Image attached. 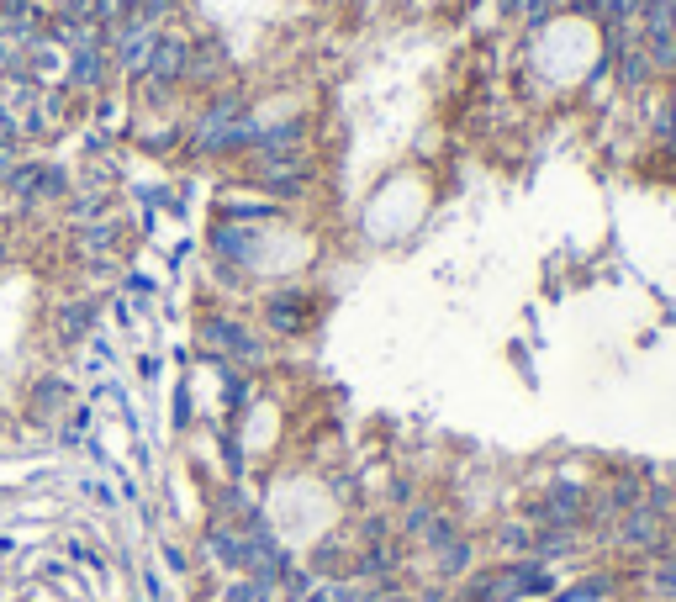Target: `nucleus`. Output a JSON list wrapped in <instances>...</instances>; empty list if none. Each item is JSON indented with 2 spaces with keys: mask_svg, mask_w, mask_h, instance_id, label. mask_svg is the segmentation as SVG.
<instances>
[{
  "mask_svg": "<svg viewBox=\"0 0 676 602\" xmlns=\"http://www.w3.org/2000/svg\"><path fill=\"white\" fill-rule=\"evenodd\" d=\"M222 602H270V587H265V581H254V576H238Z\"/></svg>",
  "mask_w": 676,
  "mask_h": 602,
  "instance_id": "f8f14e48",
  "label": "nucleus"
},
{
  "mask_svg": "<svg viewBox=\"0 0 676 602\" xmlns=\"http://www.w3.org/2000/svg\"><path fill=\"white\" fill-rule=\"evenodd\" d=\"M650 592L661 602H676V555H661V566L650 571Z\"/></svg>",
  "mask_w": 676,
  "mask_h": 602,
  "instance_id": "9b49d317",
  "label": "nucleus"
},
{
  "mask_svg": "<svg viewBox=\"0 0 676 602\" xmlns=\"http://www.w3.org/2000/svg\"><path fill=\"white\" fill-rule=\"evenodd\" d=\"M90 497H96V502H106V507L117 502V497H111V486H101V481H90Z\"/></svg>",
  "mask_w": 676,
  "mask_h": 602,
  "instance_id": "dca6fc26",
  "label": "nucleus"
},
{
  "mask_svg": "<svg viewBox=\"0 0 676 602\" xmlns=\"http://www.w3.org/2000/svg\"><path fill=\"white\" fill-rule=\"evenodd\" d=\"M6 259H11V249H6V243H0V265H6Z\"/></svg>",
  "mask_w": 676,
  "mask_h": 602,
  "instance_id": "a211bd4d",
  "label": "nucleus"
},
{
  "mask_svg": "<svg viewBox=\"0 0 676 602\" xmlns=\"http://www.w3.org/2000/svg\"><path fill=\"white\" fill-rule=\"evenodd\" d=\"M185 59H191V48L180 43V37H164L159 48H148V59H143V74L154 85H175V80H185Z\"/></svg>",
  "mask_w": 676,
  "mask_h": 602,
  "instance_id": "423d86ee",
  "label": "nucleus"
},
{
  "mask_svg": "<svg viewBox=\"0 0 676 602\" xmlns=\"http://www.w3.org/2000/svg\"><path fill=\"white\" fill-rule=\"evenodd\" d=\"M534 523H523V518H513V523H502L497 529V550L507 555V560H534Z\"/></svg>",
  "mask_w": 676,
  "mask_h": 602,
  "instance_id": "9d476101",
  "label": "nucleus"
},
{
  "mask_svg": "<svg viewBox=\"0 0 676 602\" xmlns=\"http://www.w3.org/2000/svg\"><path fill=\"white\" fill-rule=\"evenodd\" d=\"M106 212V201L101 196H80V201H69V222H90V217H101Z\"/></svg>",
  "mask_w": 676,
  "mask_h": 602,
  "instance_id": "4468645a",
  "label": "nucleus"
},
{
  "mask_svg": "<svg viewBox=\"0 0 676 602\" xmlns=\"http://www.w3.org/2000/svg\"><path fill=\"white\" fill-rule=\"evenodd\" d=\"M523 523H534V529H581L587 523V486L555 481L550 492L523 502Z\"/></svg>",
  "mask_w": 676,
  "mask_h": 602,
  "instance_id": "f03ea898",
  "label": "nucleus"
},
{
  "mask_svg": "<svg viewBox=\"0 0 676 602\" xmlns=\"http://www.w3.org/2000/svg\"><path fill=\"white\" fill-rule=\"evenodd\" d=\"M434 571L444 581H465L476 571V539L471 534H460V539H449L444 550H434Z\"/></svg>",
  "mask_w": 676,
  "mask_h": 602,
  "instance_id": "6e6552de",
  "label": "nucleus"
},
{
  "mask_svg": "<svg viewBox=\"0 0 676 602\" xmlns=\"http://www.w3.org/2000/svg\"><path fill=\"white\" fill-rule=\"evenodd\" d=\"M206 338H212L217 349H228L233 360H243V365H259L265 360V344L238 323V317H206Z\"/></svg>",
  "mask_w": 676,
  "mask_h": 602,
  "instance_id": "39448f33",
  "label": "nucleus"
},
{
  "mask_svg": "<svg viewBox=\"0 0 676 602\" xmlns=\"http://www.w3.org/2000/svg\"><path fill=\"white\" fill-rule=\"evenodd\" d=\"M317 312H323V301H317L307 286H291V291H275L265 301V328L280 333V338H302L317 323Z\"/></svg>",
  "mask_w": 676,
  "mask_h": 602,
  "instance_id": "20e7f679",
  "label": "nucleus"
},
{
  "mask_svg": "<svg viewBox=\"0 0 676 602\" xmlns=\"http://www.w3.org/2000/svg\"><path fill=\"white\" fill-rule=\"evenodd\" d=\"M254 243H259V233L254 228H243V222H217L212 228V249H217V259H233V265H254Z\"/></svg>",
  "mask_w": 676,
  "mask_h": 602,
  "instance_id": "0eeeda50",
  "label": "nucleus"
},
{
  "mask_svg": "<svg viewBox=\"0 0 676 602\" xmlns=\"http://www.w3.org/2000/svg\"><path fill=\"white\" fill-rule=\"evenodd\" d=\"M249 175L265 185V191L275 201H296V196H307L312 191V180H317V164L307 148H254V164H249Z\"/></svg>",
  "mask_w": 676,
  "mask_h": 602,
  "instance_id": "f257e3e1",
  "label": "nucleus"
},
{
  "mask_svg": "<svg viewBox=\"0 0 676 602\" xmlns=\"http://www.w3.org/2000/svg\"><path fill=\"white\" fill-rule=\"evenodd\" d=\"M671 523L676 518H666L661 507L640 502L634 513L618 518V529L608 539L618 544V550H629V555H671Z\"/></svg>",
  "mask_w": 676,
  "mask_h": 602,
  "instance_id": "7ed1b4c3",
  "label": "nucleus"
},
{
  "mask_svg": "<svg viewBox=\"0 0 676 602\" xmlns=\"http://www.w3.org/2000/svg\"><path fill=\"white\" fill-rule=\"evenodd\" d=\"M666 492H671V518H676V481H666Z\"/></svg>",
  "mask_w": 676,
  "mask_h": 602,
  "instance_id": "f3484780",
  "label": "nucleus"
},
{
  "mask_svg": "<svg viewBox=\"0 0 676 602\" xmlns=\"http://www.w3.org/2000/svg\"><path fill=\"white\" fill-rule=\"evenodd\" d=\"M164 560H169V571H191V566H185V555L175 550V544H164Z\"/></svg>",
  "mask_w": 676,
  "mask_h": 602,
  "instance_id": "2eb2a0df",
  "label": "nucleus"
},
{
  "mask_svg": "<svg viewBox=\"0 0 676 602\" xmlns=\"http://www.w3.org/2000/svg\"><path fill=\"white\" fill-rule=\"evenodd\" d=\"M74 85H101V53L85 48L80 59H74Z\"/></svg>",
  "mask_w": 676,
  "mask_h": 602,
  "instance_id": "ddd939ff",
  "label": "nucleus"
},
{
  "mask_svg": "<svg viewBox=\"0 0 676 602\" xmlns=\"http://www.w3.org/2000/svg\"><path fill=\"white\" fill-rule=\"evenodd\" d=\"M90 323H96V301H85V296H69L59 312H53V328H59L64 344H74V338H85Z\"/></svg>",
  "mask_w": 676,
  "mask_h": 602,
  "instance_id": "1a4fd4ad",
  "label": "nucleus"
}]
</instances>
